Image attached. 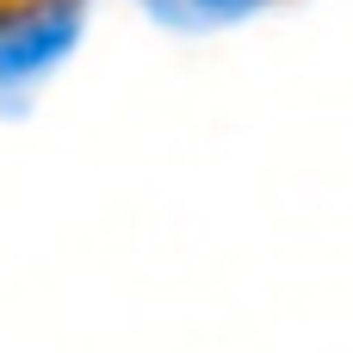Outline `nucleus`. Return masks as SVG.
<instances>
[{"label": "nucleus", "instance_id": "nucleus-2", "mask_svg": "<svg viewBox=\"0 0 353 353\" xmlns=\"http://www.w3.org/2000/svg\"><path fill=\"white\" fill-rule=\"evenodd\" d=\"M267 0H143V12L168 31H223L248 12H261Z\"/></svg>", "mask_w": 353, "mask_h": 353}, {"label": "nucleus", "instance_id": "nucleus-1", "mask_svg": "<svg viewBox=\"0 0 353 353\" xmlns=\"http://www.w3.org/2000/svg\"><path fill=\"white\" fill-rule=\"evenodd\" d=\"M87 31V0H25L0 12V112L31 105V93L74 56Z\"/></svg>", "mask_w": 353, "mask_h": 353}]
</instances>
